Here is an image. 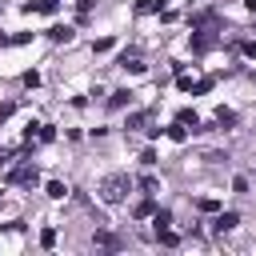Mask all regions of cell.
Listing matches in <instances>:
<instances>
[{
  "label": "cell",
  "instance_id": "cell-3",
  "mask_svg": "<svg viewBox=\"0 0 256 256\" xmlns=\"http://www.w3.org/2000/svg\"><path fill=\"white\" fill-rule=\"evenodd\" d=\"M212 224H216V232H232V228L240 224V216H236V212H220Z\"/></svg>",
  "mask_w": 256,
  "mask_h": 256
},
{
  "label": "cell",
  "instance_id": "cell-14",
  "mask_svg": "<svg viewBox=\"0 0 256 256\" xmlns=\"http://www.w3.org/2000/svg\"><path fill=\"white\" fill-rule=\"evenodd\" d=\"M152 212H156L152 200H140V204H136V216H152Z\"/></svg>",
  "mask_w": 256,
  "mask_h": 256
},
{
  "label": "cell",
  "instance_id": "cell-4",
  "mask_svg": "<svg viewBox=\"0 0 256 256\" xmlns=\"http://www.w3.org/2000/svg\"><path fill=\"white\" fill-rule=\"evenodd\" d=\"M120 68H128V72H140L144 64H140V52H124L120 56Z\"/></svg>",
  "mask_w": 256,
  "mask_h": 256
},
{
  "label": "cell",
  "instance_id": "cell-9",
  "mask_svg": "<svg viewBox=\"0 0 256 256\" xmlns=\"http://www.w3.org/2000/svg\"><path fill=\"white\" fill-rule=\"evenodd\" d=\"M216 124H236V112H228V108H216Z\"/></svg>",
  "mask_w": 256,
  "mask_h": 256
},
{
  "label": "cell",
  "instance_id": "cell-15",
  "mask_svg": "<svg viewBox=\"0 0 256 256\" xmlns=\"http://www.w3.org/2000/svg\"><path fill=\"white\" fill-rule=\"evenodd\" d=\"M152 224H156V228H164V224H172V212H164V208H160V212L152 216Z\"/></svg>",
  "mask_w": 256,
  "mask_h": 256
},
{
  "label": "cell",
  "instance_id": "cell-10",
  "mask_svg": "<svg viewBox=\"0 0 256 256\" xmlns=\"http://www.w3.org/2000/svg\"><path fill=\"white\" fill-rule=\"evenodd\" d=\"M144 124H148V112H132L128 116V128H144Z\"/></svg>",
  "mask_w": 256,
  "mask_h": 256
},
{
  "label": "cell",
  "instance_id": "cell-20",
  "mask_svg": "<svg viewBox=\"0 0 256 256\" xmlns=\"http://www.w3.org/2000/svg\"><path fill=\"white\" fill-rule=\"evenodd\" d=\"M92 4H96V0H80V4H76V8H80V16H88V12H92Z\"/></svg>",
  "mask_w": 256,
  "mask_h": 256
},
{
  "label": "cell",
  "instance_id": "cell-5",
  "mask_svg": "<svg viewBox=\"0 0 256 256\" xmlns=\"http://www.w3.org/2000/svg\"><path fill=\"white\" fill-rule=\"evenodd\" d=\"M92 240H96V244H100V248H120V240H116V236H112V232H104V228H100V232H96V236H92Z\"/></svg>",
  "mask_w": 256,
  "mask_h": 256
},
{
  "label": "cell",
  "instance_id": "cell-13",
  "mask_svg": "<svg viewBox=\"0 0 256 256\" xmlns=\"http://www.w3.org/2000/svg\"><path fill=\"white\" fill-rule=\"evenodd\" d=\"M52 136H56V132H52V128H48V124H40V128H36V140H40V144H48V140H52Z\"/></svg>",
  "mask_w": 256,
  "mask_h": 256
},
{
  "label": "cell",
  "instance_id": "cell-21",
  "mask_svg": "<svg viewBox=\"0 0 256 256\" xmlns=\"http://www.w3.org/2000/svg\"><path fill=\"white\" fill-rule=\"evenodd\" d=\"M12 116V104H0V120H8Z\"/></svg>",
  "mask_w": 256,
  "mask_h": 256
},
{
  "label": "cell",
  "instance_id": "cell-12",
  "mask_svg": "<svg viewBox=\"0 0 256 256\" xmlns=\"http://www.w3.org/2000/svg\"><path fill=\"white\" fill-rule=\"evenodd\" d=\"M156 236H160V244H176V232L164 224V228H156Z\"/></svg>",
  "mask_w": 256,
  "mask_h": 256
},
{
  "label": "cell",
  "instance_id": "cell-1",
  "mask_svg": "<svg viewBox=\"0 0 256 256\" xmlns=\"http://www.w3.org/2000/svg\"><path fill=\"white\" fill-rule=\"evenodd\" d=\"M124 192H128V176H104V180H100V196H104L108 204H120Z\"/></svg>",
  "mask_w": 256,
  "mask_h": 256
},
{
  "label": "cell",
  "instance_id": "cell-18",
  "mask_svg": "<svg viewBox=\"0 0 256 256\" xmlns=\"http://www.w3.org/2000/svg\"><path fill=\"white\" fill-rule=\"evenodd\" d=\"M156 8H160V0H140L136 4V12H156Z\"/></svg>",
  "mask_w": 256,
  "mask_h": 256
},
{
  "label": "cell",
  "instance_id": "cell-17",
  "mask_svg": "<svg viewBox=\"0 0 256 256\" xmlns=\"http://www.w3.org/2000/svg\"><path fill=\"white\" fill-rule=\"evenodd\" d=\"M40 244H44V248H52V244H56V232H52V228H44V232H40Z\"/></svg>",
  "mask_w": 256,
  "mask_h": 256
},
{
  "label": "cell",
  "instance_id": "cell-6",
  "mask_svg": "<svg viewBox=\"0 0 256 256\" xmlns=\"http://www.w3.org/2000/svg\"><path fill=\"white\" fill-rule=\"evenodd\" d=\"M112 108H124V104H132V92L128 88H120V92H112V100H108Z\"/></svg>",
  "mask_w": 256,
  "mask_h": 256
},
{
  "label": "cell",
  "instance_id": "cell-19",
  "mask_svg": "<svg viewBox=\"0 0 256 256\" xmlns=\"http://www.w3.org/2000/svg\"><path fill=\"white\" fill-rule=\"evenodd\" d=\"M240 52H244V56H256V40H244V44H240Z\"/></svg>",
  "mask_w": 256,
  "mask_h": 256
},
{
  "label": "cell",
  "instance_id": "cell-2",
  "mask_svg": "<svg viewBox=\"0 0 256 256\" xmlns=\"http://www.w3.org/2000/svg\"><path fill=\"white\" fill-rule=\"evenodd\" d=\"M36 180H40V176H36L32 164H20V168L12 172V184H36Z\"/></svg>",
  "mask_w": 256,
  "mask_h": 256
},
{
  "label": "cell",
  "instance_id": "cell-11",
  "mask_svg": "<svg viewBox=\"0 0 256 256\" xmlns=\"http://www.w3.org/2000/svg\"><path fill=\"white\" fill-rule=\"evenodd\" d=\"M64 192H68V188H64V184H60V180H48V196H52V200H60V196H64Z\"/></svg>",
  "mask_w": 256,
  "mask_h": 256
},
{
  "label": "cell",
  "instance_id": "cell-8",
  "mask_svg": "<svg viewBox=\"0 0 256 256\" xmlns=\"http://www.w3.org/2000/svg\"><path fill=\"white\" fill-rule=\"evenodd\" d=\"M180 124H192V128H200V120H196V112L192 108H180V116H176Z\"/></svg>",
  "mask_w": 256,
  "mask_h": 256
},
{
  "label": "cell",
  "instance_id": "cell-22",
  "mask_svg": "<svg viewBox=\"0 0 256 256\" xmlns=\"http://www.w3.org/2000/svg\"><path fill=\"white\" fill-rule=\"evenodd\" d=\"M8 156H12V148H0V164H4V160H8Z\"/></svg>",
  "mask_w": 256,
  "mask_h": 256
},
{
  "label": "cell",
  "instance_id": "cell-7",
  "mask_svg": "<svg viewBox=\"0 0 256 256\" xmlns=\"http://www.w3.org/2000/svg\"><path fill=\"white\" fill-rule=\"evenodd\" d=\"M48 36H52V40H64V44H68V40H72V28H60V24H56V28H48Z\"/></svg>",
  "mask_w": 256,
  "mask_h": 256
},
{
  "label": "cell",
  "instance_id": "cell-23",
  "mask_svg": "<svg viewBox=\"0 0 256 256\" xmlns=\"http://www.w3.org/2000/svg\"><path fill=\"white\" fill-rule=\"evenodd\" d=\"M164 4H168V0H160V8H164Z\"/></svg>",
  "mask_w": 256,
  "mask_h": 256
},
{
  "label": "cell",
  "instance_id": "cell-16",
  "mask_svg": "<svg viewBox=\"0 0 256 256\" xmlns=\"http://www.w3.org/2000/svg\"><path fill=\"white\" fill-rule=\"evenodd\" d=\"M168 136H172V140H184V136H188V132H184V124H180V120H176V124H172V128H168Z\"/></svg>",
  "mask_w": 256,
  "mask_h": 256
}]
</instances>
